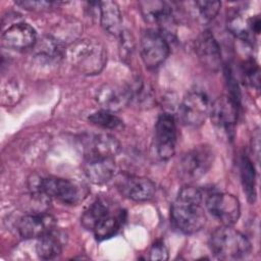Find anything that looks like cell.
Wrapping results in <instances>:
<instances>
[{
	"mask_svg": "<svg viewBox=\"0 0 261 261\" xmlns=\"http://www.w3.org/2000/svg\"><path fill=\"white\" fill-rule=\"evenodd\" d=\"M170 217L179 231L188 234L199 231L206 222L201 190L190 185L181 188L171 206Z\"/></svg>",
	"mask_w": 261,
	"mask_h": 261,
	"instance_id": "1",
	"label": "cell"
},
{
	"mask_svg": "<svg viewBox=\"0 0 261 261\" xmlns=\"http://www.w3.org/2000/svg\"><path fill=\"white\" fill-rule=\"evenodd\" d=\"M30 190L34 196H39L42 199H57L70 205L80 203L88 194L85 186L70 179L55 176H34L30 180Z\"/></svg>",
	"mask_w": 261,
	"mask_h": 261,
	"instance_id": "2",
	"label": "cell"
},
{
	"mask_svg": "<svg viewBox=\"0 0 261 261\" xmlns=\"http://www.w3.org/2000/svg\"><path fill=\"white\" fill-rule=\"evenodd\" d=\"M212 253L222 260H239L251 253L249 240L231 225H222L216 228L209 241Z\"/></svg>",
	"mask_w": 261,
	"mask_h": 261,
	"instance_id": "3",
	"label": "cell"
},
{
	"mask_svg": "<svg viewBox=\"0 0 261 261\" xmlns=\"http://www.w3.org/2000/svg\"><path fill=\"white\" fill-rule=\"evenodd\" d=\"M71 65L84 74L99 73L106 63V51L97 40L82 39L67 49Z\"/></svg>",
	"mask_w": 261,
	"mask_h": 261,
	"instance_id": "4",
	"label": "cell"
},
{
	"mask_svg": "<svg viewBox=\"0 0 261 261\" xmlns=\"http://www.w3.org/2000/svg\"><path fill=\"white\" fill-rule=\"evenodd\" d=\"M214 161L213 149L208 145L194 147L182 155L178 164L179 176L192 182L200 179L211 168Z\"/></svg>",
	"mask_w": 261,
	"mask_h": 261,
	"instance_id": "5",
	"label": "cell"
},
{
	"mask_svg": "<svg viewBox=\"0 0 261 261\" xmlns=\"http://www.w3.org/2000/svg\"><path fill=\"white\" fill-rule=\"evenodd\" d=\"M169 52V42L162 33L154 29L144 31L140 41V53L147 68L158 67L168 57Z\"/></svg>",
	"mask_w": 261,
	"mask_h": 261,
	"instance_id": "6",
	"label": "cell"
},
{
	"mask_svg": "<svg viewBox=\"0 0 261 261\" xmlns=\"http://www.w3.org/2000/svg\"><path fill=\"white\" fill-rule=\"evenodd\" d=\"M211 103L203 91H190L184 97L178 108L180 120L190 126H200L209 116Z\"/></svg>",
	"mask_w": 261,
	"mask_h": 261,
	"instance_id": "7",
	"label": "cell"
},
{
	"mask_svg": "<svg viewBox=\"0 0 261 261\" xmlns=\"http://www.w3.org/2000/svg\"><path fill=\"white\" fill-rule=\"evenodd\" d=\"M205 203L211 215L222 225H232L240 218V202L229 193L211 192L206 196Z\"/></svg>",
	"mask_w": 261,
	"mask_h": 261,
	"instance_id": "8",
	"label": "cell"
},
{
	"mask_svg": "<svg viewBox=\"0 0 261 261\" xmlns=\"http://www.w3.org/2000/svg\"><path fill=\"white\" fill-rule=\"evenodd\" d=\"M154 145L160 159L168 160L173 156L176 145V123L172 114L159 115L155 124Z\"/></svg>",
	"mask_w": 261,
	"mask_h": 261,
	"instance_id": "9",
	"label": "cell"
},
{
	"mask_svg": "<svg viewBox=\"0 0 261 261\" xmlns=\"http://www.w3.org/2000/svg\"><path fill=\"white\" fill-rule=\"evenodd\" d=\"M141 12L144 18L152 23L159 25V32L165 38H171L174 35V17L172 7L164 1H141Z\"/></svg>",
	"mask_w": 261,
	"mask_h": 261,
	"instance_id": "10",
	"label": "cell"
},
{
	"mask_svg": "<svg viewBox=\"0 0 261 261\" xmlns=\"http://www.w3.org/2000/svg\"><path fill=\"white\" fill-rule=\"evenodd\" d=\"M226 23L232 35L249 44H253L256 41L261 30L259 13L249 14L243 9H238L230 13Z\"/></svg>",
	"mask_w": 261,
	"mask_h": 261,
	"instance_id": "11",
	"label": "cell"
},
{
	"mask_svg": "<svg viewBox=\"0 0 261 261\" xmlns=\"http://www.w3.org/2000/svg\"><path fill=\"white\" fill-rule=\"evenodd\" d=\"M80 142L84 157H115L120 151L118 140L107 133L86 134Z\"/></svg>",
	"mask_w": 261,
	"mask_h": 261,
	"instance_id": "12",
	"label": "cell"
},
{
	"mask_svg": "<svg viewBox=\"0 0 261 261\" xmlns=\"http://www.w3.org/2000/svg\"><path fill=\"white\" fill-rule=\"evenodd\" d=\"M117 190L125 198L137 202L152 199L156 192L155 184L144 176L121 174L116 180Z\"/></svg>",
	"mask_w": 261,
	"mask_h": 261,
	"instance_id": "13",
	"label": "cell"
},
{
	"mask_svg": "<svg viewBox=\"0 0 261 261\" xmlns=\"http://www.w3.org/2000/svg\"><path fill=\"white\" fill-rule=\"evenodd\" d=\"M238 109L239 104L229 96H221L211 103L209 116L218 129L229 135L238 119Z\"/></svg>",
	"mask_w": 261,
	"mask_h": 261,
	"instance_id": "14",
	"label": "cell"
},
{
	"mask_svg": "<svg viewBox=\"0 0 261 261\" xmlns=\"http://www.w3.org/2000/svg\"><path fill=\"white\" fill-rule=\"evenodd\" d=\"M96 100L102 109L116 112L124 108L132 101L129 86L107 83L99 87Z\"/></svg>",
	"mask_w": 261,
	"mask_h": 261,
	"instance_id": "15",
	"label": "cell"
},
{
	"mask_svg": "<svg viewBox=\"0 0 261 261\" xmlns=\"http://www.w3.org/2000/svg\"><path fill=\"white\" fill-rule=\"evenodd\" d=\"M55 218L47 213L28 214L22 216L17 223V230L23 239H39L55 228Z\"/></svg>",
	"mask_w": 261,
	"mask_h": 261,
	"instance_id": "16",
	"label": "cell"
},
{
	"mask_svg": "<svg viewBox=\"0 0 261 261\" xmlns=\"http://www.w3.org/2000/svg\"><path fill=\"white\" fill-rule=\"evenodd\" d=\"M2 45L9 49L22 50L34 47L37 42L35 29L27 22H16L8 27L1 37Z\"/></svg>",
	"mask_w": 261,
	"mask_h": 261,
	"instance_id": "17",
	"label": "cell"
},
{
	"mask_svg": "<svg viewBox=\"0 0 261 261\" xmlns=\"http://www.w3.org/2000/svg\"><path fill=\"white\" fill-rule=\"evenodd\" d=\"M83 168L91 182L103 185L115 175L116 164L114 157H84Z\"/></svg>",
	"mask_w": 261,
	"mask_h": 261,
	"instance_id": "18",
	"label": "cell"
},
{
	"mask_svg": "<svg viewBox=\"0 0 261 261\" xmlns=\"http://www.w3.org/2000/svg\"><path fill=\"white\" fill-rule=\"evenodd\" d=\"M195 51L202 64L210 70H217L221 63L220 47L214 36L209 32H203L195 42Z\"/></svg>",
	"mask_w": 261,
	"mask_h": 261,
	"instance_id": "19",
	"label": "cell"
},
{
	"mask_svg": "<svg viewBox=\"0 0 261 261\" xmlns=\"http://www.w3.org/2000/svg\"><path fill=\"white\" fill-rule=\"evenodd\" d=\"M125 211L121 208L113 206L112 209L107 212L92 229L94 236L98 241L107 240L115 236L121 228L125 220Z\"/></svg>",
	"mask_w": 261,
	"mask_h": 261,
	"instance_id": "20",
	"label": "cell"
},
{
	"mask_svg": "<svg viewBox=\"0 0 261 261\" xmlns=\"http://www.w3.org/2000/svg\"><path fill=\"white\" fill-rule=\"evenodd\" d=\"M100 22L102 28L109 34L118 36L122 33V16L119 6L113 1L98 2Z\"/></svg>",
	"mask_w": 261,
	"mask_h": 261,
	"instance_id": "21",
	"label": "cell"
},
{
	"mask_svg": "<svg viewBox=\"0 0 261 261\" xmlns=\"http://www.w3.org/2000/svg\"><path fill=\"white\" fill-rule=\"evenodd\" d=\"M64 233L54 228L52 231L38 239L36 252L39 258L51 260L59 256L64 245Z\"/></svg>",
	"mask_w": 261,
	"mask_h": 261,
	"instance_id": "22",
	"label": "cell"
},
{
	"mask_svg": "<svg viewBox=\"0 0 261 261\" xmlns=\"http://www.w3.org/2000/svg\"><path fill=\"white\" fill-rule=\"evenodd\" d=\"M33 49L35 57L47 63L57 62L61 58L63 52L61 44L56 39L49 36L37 40Z\"/></svg>",
	"mask_w": 261,
	"mask_h": 261,
	"instance_id": "23",
	"label": "cell"
},
{
	"mask_svg": "<svg viewBox=\"0 0 261 261\" xmlns=\"http://www.w3.org/2000/svg\"><path fill=\"white\" fill-rule=\"evenodd\" d=\"M240 173L248 201L254 203L256 200V172L252 160L246 154H242L240 158Z\"/></svg>",
	"mask_w": 261,
	"mask_h": 261,
	"instance_id": "24",
	"label": "cell"
},
{
	"mask_svg": "<svg viewBox=\"0 0 261 261\" xmlns=\"http://www.w3.org/2000/svg\"><path fill=\"white\" fill-rule=\"evenodd\" d=\"M114 204L110 202L107 199H97L95 200L83 213L81 222L82 225L88 229L91 230L94 228L96 223L107 213L109 212Z\"/></svg>",
	"mask_w": 261,
	"mask_h": 261,
	"instance_id": "25",
	"label": "cell"
},
{
	"mask_svg": "<svg viewBox=\"0 0 261 261\" xmlns=\"http://www.w3.org/2000/svg\"><path fill=\"white\" fill-rule=\"evenodd\" d=\"M88 120L100 127L107 128V129H117L122 127L123 123L122 120L114 114V112L102 109L99 111H96L92 113L89 117Z\"/></svg>",
	"mask_w": 261,
	"mask_h": 261,
	"instance_id": "26",
	"label": "cell"
},
{
	"mask_svg": "<svg viewBox=\"0 0 261 261\" xmlns=\"http://www.w3.org/2000/svg\"><path fill=\"white\" fill-rule=\"evenodd\" d=\"M195 6V11L197 14V18L201 22H209L211 21L218 13L221 2L219 1H196L194 2Z\"/></svg>",
	"mask_w": 261,
	"mask_h": 261,
	"instance_id": "27",
	"label": "cell"
},
{
	"mask_svg": "<svg viewBox=\"0 0 261 261\" xmlns=\"http://www.w3.org/2000/svg\"><path fill=\"white\" fill-rule=\"evenodd\" d=\"M241 73L244 82L252 88L259 89L260 70L254 58L246 59L241 64Z\"/></svg>",
	"mask_w": 261,
	"mask_h": 261,
	"instance_id": "28",
	"label": "cell"
},
{
	"mask_svg": "<svg viewBox=\"0 0 261 261\" xmlns=\"http://www.w3.org/2000/svg\"><path fill=\"white\" fill-rule=\"evenodd\" d=\"M120 38V52L123 58H128L134 50V39L128 32L122 31L119 35Z\"/></svg>",
	"mask_w": 261,
	"mask_h": 261,
	"instance_id": "29",
	"label": "cell"
},
{
	"mask_svg": "<svg viewBox=\"0 0 261 261\" xmlns=\"http://www.w3.org/2000/svg\"><path fill=\"white\" fill-rule=\"evenodd\" d=\"M150 260H167L168 259V250L163 242H156L153 244L149 252Z\"/></svg>",
	"mask_w": 261,
	"mask_h": 261,
	"instance_id": "30",
	"label": "cell"
},
{
	"mask_svg": "<svg viewBox=\"0 0 261 261\" xmlns=\"http://www.w3.org/2000/svg\"><path fill=\"white\" fill-rule=\"evenodd\" d=\"M17 5L25 8V9H31V10H36V9H43V8H48L50 7L53 2H47V1H17Z\"/></svg>",
	"mask_w": 261,
	"mask_h": 261,
	"instance_id": "31",
	"label": "cell"
}]
</instances>
